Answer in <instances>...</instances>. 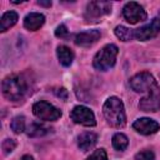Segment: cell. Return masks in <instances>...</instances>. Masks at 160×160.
<instances>
[{
	"mask_svg": "<svg viewBox=\"0 0 160 160\" xmlns=\"http://www.w3.org/2000/svg\"><path fill=\"white\" fill-rule=\"evenodd\" d=\"M102 114L114 128H122L126 122V115H125V108L122 101L116 96H110L104 106H102Z\"/></svg>",
	"mask_w": 160,
	"mask_h": 160,
	"instance_id": "cell-2",
	"label": "cell"
},
{
	"mask_svg": "<svg viewBox=\"0 0 160 160\" xmlns=\"http://www.w3.org/2000/svg\"><path fill=\"white\" fill-rule=\"evenodd\" d=\"M86 160H108V155L104 149H98Z\"/></svg>",
	"mask_w": 160,
	"mask_h": 160,
	"instance_id": "cell-21",
	"label": "cell"
},
{
	"mask_svg": "<svg viewBox=\"0 0 160 160\" xmlns=\"http://www.w3.org/2000/svg\"><path fill=\"white\" fill-rule=\"evenodd\" d=\"M19 16L15 11H8L5 12L2 16H1V20H0V31L1 32H5L8 29H10L11 26H14L18 21Z\"/></svg>",
	"mask_w": 160,
	"mask_h": 160,
	"instance_id": "cell-16",
	"label": "cell"
},
{
	"mask_svg": "<svg viewBox=\"0 0 160 160\" xmlns=\"http://www.w3.org/2000/svg\"><path fill=\"white\" fill-rule=\"evenodd\" d=\"M2 95L10 101H19L24 99L28 92V82L21 75H9L1 84Z\"/></svg>",
	"mask_w": 160,
	"mask_h": 160,
	"instance_id": "cell-1",
	"label": "cell"
},
{
	"mask_svg": "<svg viewBox=\"0 0 160 160\" xmlns=\"http://www.w3.org/2000/svg\"><path fill=\"white\" fill-rule=\"evenodd\" d=\"M132 128L142 135H151L159 130V124L150 118H140L132 122Z\"/></svg>",
	"mask_w": 160,
	"mask_h": 160,
	"instance_id": "cell-10",
	"label": "cell"
},
{
	"mask_svg": "<svg viewBox=\"0 0 160 160\" xmlns=\"http://www.w3.org/2000/svg\"><path fill=\"white\" fill-rule=\"evenodd\" d=\"M38 4L42 6H51V1H38Z\"/></svg>",
	"mask_w": 160,
	"mask_h": 160,
	"instance_id": "cell-25",
	"label": "cell"
},
{
	"mask_svg": "<svg viewBox=\"0 0 160 160\" xmlns=\"http://www.w3.org/2000/svg\"><path fill=\"white\" fill-rule=\"evenodd\" d=\"M111 11V4L106 1H91L88 4L84 19L86 22H96Z\"/></svg>",
	"mask_w": 160,
	"mask_h": 160,
	"instance_id": "cell-5",
	"label": "cell"
},
{
	"mask_svg": "<svg viewBox=\"0 0 160 160\" xmlns=\"http://www.w3.org/2000/svg\"><path fill=\"white\" fill-rule=\"evenodd\" d=\"M119 49L114 44H108L105 45L100 51L96 52L92 60V65L96 70L100 71H106L110 68H112L116 62V56H118Z\"/></svg>",
	"mask_w": 160,
	"mask_h": 160,
	"instance_id": "cell-3",
	"label": "cell"
},
{
	"mask_svg": "<svg viewBox=\"0 0 160 160\" xmlns=\"http://www.w3.org/2000/svg\"><path fill=\"white\" fill-rule=\"evenodd\" d=\"M139 108L142 111H158L160 109V90L144 96L139 101Z\"/></svg>",
	"mask_w": 160,
	"mask_h": 160,
	"instance_id": "cell-11",
	"label": "cell"
},
{
	"mask_svg": "<svg viewBox=\"0 0 160 160\" xmlns=\"http://www.w3.org/2000/svg\"><path fill=\"white\" fill-rule=\"evenodd\" d=\"M55 35H56L58 38H65V36L68 35V28H66L64 24L59 25V26L56 28V30H55Z\"/></svg>",
	"mask_w": 160,
	"mask_h": 160,
	"instance_id": "cell-24",
	"label": "cell"
},
{
	"mask_svg": "<svg viewBox=\"0 0 160 160\" xmlns=\"http://www.w3.org/2000/svg\"><path fill=\"white\" fill-rule=\"evenodd\" d=\"M10 128L15 134L22 132L25 130V118L24 116H15L10 122Z\"/></svg>",
	"mask_w": 160,
	"mask_h": 160,
	"instance_id": "cell-20",
	"label": "cell"
},
{
	"mask_svg": "<svg viewBox=\"0 0 160 160\" xmlns=\"http://www.w3.org/2000/svg\"><path fill=\"white\" fill-rule=\"evenodd\" d=\"M32 112L36 118L45 121H55L61 116V111L48 101H38L32 105Z\"/></svg>",
	"mask_w": 160,
	"mask_h": 160,
	"instance_id": "cell-6",
	"label": "cell"
},
{
	"mask_svg": "<svg viewBox=\"0 0 160 160\" xmlns=\"http://www.w3.org/2000/svg\"><path fill=\"white\" fill-rule=\"evenodd\" d=\"M100 39V31L99 30H86L76 34L75 36V44L79 46H90L95 44Z\"/></svg>",
	"mask_w": 160,
	"mask_h": 160,
	"instance_id": "cell-12",
	"label": "cell"
},
{
	"mask_svg": "<svg viewBox=\"0 0 160 160\" xmlns=\"http://www.w3.org/2000/svg\"><path fill=\"white\" fill-rule=\"evenodd\" d=\"M155 155L151 150H142L135 155V160H154Z\"/></svg>",
	"mask_w": 160,
	"mask_h": 160,
	"instance_id": "cell-22",
	"label": "cell"
},
{
	"mask_svg": "<svg viewBox=\"0 0 160 160\" xmlns=\"http://www.w3.org/2000/svg\"><path fill=\"white\" fill-rule=\"evenodd\" d=\"M70 118L74 122L84 125V126H94L96 124L94 112L89 108L82 106V105L75 106L70 112Z\"/></svg>",
	"mask_w": 160,
	"mask_h": 160,
	"instance_id": "cell-7",
	"label": "cell"
},
{
	"mask_svg": "<svg viewBox=\"0 0 160 160\" xmlns=\"http://www.w3.org/2000/svg\"><path fill=\"white\" fill-rule=\"evenodd\" d=\"M160 34V19H154L150 24L144 25L134 31V38L140 41L150 40Z\"/></svg>",
	"mask_w": 160,
	"mask_h": 160,
	"instance_id": "cell-9",
	"label": "cell"
},
{
	"mask_svg": "<svg viewBox=\"0 0 160 160\" xmlns=\"http://www.w3.org/2000/svg\"><path fill=\"white\" fill-rule=\"evenodd\" d=\"M20 160H34V158H32V156H30V155H24Z\"/></svg>",
	"mask_w": 160,
	"mask_h": 160,
	"instance_id": "cell-26",
	"label": "cell"
},
{
	"mask_svg": "<svg viewBox=\"0 0 160 160\" xmlns=\"http://www.w3.org/2000/svg\"><path fill=\"white\" fill-rule=\"evenodd\" d=\"M56 54H58V59H59V62L62 65V66H70L72 64V60H74V52L70 48L65 46V45H60L58 46V50H56Z\"/></svg>",
	"mask_w": 160,
	"mask_h": 160,
	"instance_id": "cell-15",
	"label": "cell"
},
{
	"mask_svg": "<svg viewBox=\"0 0 160 160\" xmlns=\"http://www.w3.org/2000/svg\"><path fill=\"white\" fill-rule=\"evenodd\" d=\"M115 35L121 40V41H130L134 38V31L126 26L119 25L115 28Z\"/></svg>",
	"mask_w": 160,
	"mask_h": 160,
	"instance_id": "cell-19",
	"label": "cell"
},
{
	"mask_svg": "<svg viewBox=\"0 0 160 160\" xmlns=\"http://www.w3.org/2000/svg\"><path fill=\"white\" fill-rule=\"evenodd\" d=\"M129 145V139L125 134L122 132H116L114 136H112V146L119 150V151H122L128 148Z\"/></svg>",
	"mask_w": 160,
	"mask_h": 160,
	"instance_id": "cell-18",
	"label": "cell"
},
{
	"mask_svg": "<svg viewBox=\"0 0 160 160\" xmlns=\"http://www.w3.org/2000/svg\"><path fill=\"white\" fill-rule=\"evenodd\" d=\"M44 22H45V16L40 12H30L24 19V26L30 31L39 30L44 25Z\"/></svg>",
	"mask_w": 160,
	"mask_h": 160,
	"instance_id": "cell-13",
	"label": "cell"
},
{
	"mask_svg": "<svg viewBox=\"0 0 160 160\" xmlns=\"http://www.w3.org/2000/svg\"><path fill=\"white\" fill-rule=\"evenodd\" d=\"M15 146H16V142H15V140H12V139H6V140H4L2 145H1V148H2V150H4V154L11 152V151L15 149Z\"/></svg>",
	"mask_w": 160,
	"mask_h": 160,
	"instance_id": "cell-23",
	"label": "cell"
},
{
	"mask_svg": "<svg viewBox=\"0 0 160 160\" xmlns=\"http://www.w3.org/2000/svg\"><path fill=\"white\" fill-rule=\"evenodd\" d=\"M96 142H98V135L91 131L81 132L78 138V145L82 151H89L96 145Z\"/></svg>",
	"mask_w": 160,
	"mask_h": 160,
	"instance_id": "cell-14",
	"label": "cell"
},
{
	"mask_svg": "<svg viewBox=\"0 0 160 160\" xmlns=\"http://www.w3.org/2000/svg\"><path fill=\"white\" fill-rule=\"evenodd\" d=\"M50 130H51L50 128H48V126H45V125H42L40 122H32V124L29 125L26 132L31 138H39V136L46 135L48 132H50Z\"/></svg>",
	"mask_w": 160,
	"mask_h": 160,
	"instance_id": "cell-17",
	"label": "cell"
},
{
	"mask_svg": "<svg viewBox=\"0 0 160 160\" xmlns=\"http://www.w3.org/2000/svg\"><path fill=\"white\" fill-rule=\"evenodd\" d=\"M131 89L136 92H154L156 90H160L155 78L148 72V71H142V72H139L136 75H134L130 81H129Z\"/></svg>",
	"mask_w": 160,
	"mask_h": 160,
	"instance_id": "cell-4",
	"label": "cell"
},
{
	"mask_svg": "<svg viewBox=\"0 0 160 160\" xmlns=\"http://www.w3.org/2000/svg\"><path fill=\"white\" fill-rule=\"evenodd\" d=\"M122 15H124L125 20L130 24H136L139 21L146 20V11L144 10V8L140 4L135 2V1H130L124 6Z\"/></svg>",
	"mask_w": 160,
	"mask_h": 160,
	"instance_id": "cell-8",
	"label": "cell"
}]
</instances>
